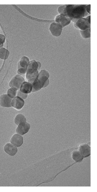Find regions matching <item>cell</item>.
<instances>
[{"mask_svg":"<svg viewBox=\"0 0 97 192\" xmlns=\"http://www.w3.org/2000/svg\"><path fill=\"white\" fill-rule=\"evenodd\" d=\"M90 18L91 16L90 15H89V16H87L85 18V19L88 21V22L89 23V24H90Z\"/></svg>","mask_w":97,"mask_h":192,"instance_id":"f546056e","label":"cell"},{"mask_svg":"<svg viewBox=\"0 0 97 192\" xmlns=\"http://www.w3.org/2000/svg\"><path fill=\"white\" fill-rule=\"evenodd\" d=\"M42 76H46L49 78L50 77V74L48 71L46 70H41L39 73V77Z\"/></svg>","mask_w":97,"mask_h":192,"instance_id":"7402d4cb","label":"cell"},{"mask_svg":"<svg viewBox=\"0 0 97 192\" xmlns=\"http://www.w3.org/2000/svg\"><path fill=\"white\" fill-rule=\"evenodd\" d=\"M17 96H18L21 98H22L23 100L26 99L28 97V95L24 94L22 92H21L19 90L17 93Z\"/></svg>","mask_w":97,"mask_h":192,"instance_id":"603a6c76","label":"cell"},{"mask_svg":"<svg viewBox=\"0 0 97 192\" xmlns=\"http://www.w3.org/2000/svg\"><path fill=\"white\" fill-rule=\"evenodd\" d=\"M30 63L29 58L26 56H23L21 58L20 61L18 64V69L21 68H26L28 67Z\"/></svg>","mask_w":97,"mask_h":192,"instance_id":"5bb4252c","label":"cell"},{"mask_svg":"<svg viewBox=\"0 0 97 192\" xmlns=\"http://www.w3.org/2000/svg\"><path fill=\"white\" fill-rule=\"evenodd\" d=\"M38 64L37 62L34 60L30 61V64L27 67V73L30 74L36 72L38 71Z\"/></svg>","mask_w":97,"mask_h":192,"instance_id":"4fadbf2b","label":"cell"},{"mask_svg":"<svg viewBox=\"0 0 97 192\" xmlns=\"http://www.w3.org/2000/svg\"><path fill=\"white\" fill-rule=\"evenodd\" d=\"M9 55V52L4 48H0V59L2 60H6L8 57Z\"/></svg>","mask_w":97,"mask_h":192,"instance_id":"d6986e66","label":"cell"},{"mask_svg":"<svg viewBox=\"0 0 97 192\" xmlns=\"http://www.w3.org/2000/svg\"><path fill=\"white\" fill-rule=\"evenodd\" d=\"M39 71H38L36 72L30 74H28L26 73V79L28 81V82L31 84L36 79L38 78L39 77Z\"/></svg>","mask_w":97,"mask_h":192,"instance_id":"ac0fdd59","label":"cell"},{"mask_svg":"<svg viewBox=\"0 0 97 192\" xmlns=\"http://www.w3.org/2000/svg\"><path fill=\"white\" fill-rule=\"evenodd\" d=\"M27 118L24 115L22 114H19L15 116L14 119V123L18 126L19 124L23 122H27Z\"/></svg>","mask_w":97,"mask_h":192,"instance_id":"e0dca14e","label":"cell"},{"mask_svg":"<svg viewBox=\"0 0 97 192\" xmlns=\"http://www.w3.org/2000/svg\"><path fill=\"white\" fill-rule=\"evenodd\" d=\"M38 64V71L39 70L41 67V63L40 62L37 61Z\"/></svg>","mask_w":97,"mask_h":192,"instance_id":"4dcf8cb0","label":"cell"},{"mask_svg":"<svg viewBox=\"0 0 97 192\" xmlns=\"http://www.w3.org/2000/svg\"><path fill=\"white\" fill-rule=\"evenodd\" d=\"M81 35L83 38L88 39L90 38V28L84 30H80Z\"/></svg>","mask_w":97,"mask_h":192,"instance_id":"ffe728a7","label":"cell"},{"mask_svg":"<svg viewBox=\"0 0 97 192\" xmlns=\"http://www.w3.org/2000/svg\"><path fill=\"white\" fill-rule=\"evenodd\" d=\"M13 99L7 94L2 95L0 97V105L2 107L5 108L12 107L11 103Z\"/></svg>","mask_w":97,"mask_h":192,"instance_id":"ba28073f","label":"cell"},{"mask_svg":"<svg viewBox=\"0 0 97 192\" xmlns=\"http://www.w3.org/2000/svg\"><path fill=\"white\" fill-rule=\"evenodd\" d=\"M0 32H1V28H0Z\"/></svg>","mask_w":97,"mask_h":192,"instance_id":"1f68e13d","label":"cell"},{"mask_svg":"<svg viewBox=\"0 0 97 192\" xmlns=\"http://www.w3.org/2000/svg\"><path fill=\"white\" fill-rule=\"evenodd\" d=\"M24 100L17 96L13 99L11 103L12 107L17 110H21L24 106Z\"/></svg>","mask_w":97,"mask_h":192,"instance_id":"30bf717a","label":"cell"},{"mask_svg":"<svg viewBox=\"0 0 97 192\" xmlns=\"http://www.w3.org/2000/svg\"><path fill=\"white\" fill-rule=\"evenodd\" d=\"M3 150L7 154L11 157L16 156L18 152V148L10 142H7L4 145Z\"/></svg>","mask_w":97,"mask_h":192,"instance_id":"277c9868","label":"cell"},{"mask_svg":"<svg viewBox=\"0 0 97 192\" xmlns=\"http://www.w3.org/2000/svg\"><path fill=\"white\" fill-rule=\"evenodd\" d=\"M10 143L17 148H19L23 144V137L22 135H19L18 133H16L11 137Z\"/></svg>","mask_w":97,"mask_h":192,"instance_id":"9c48e42d","label":"cell"},{"mask_svg":"<svg viewBox=\"0 0 97 192\" xmlns=\"http://www.w3.org/2000/svg\"><path fill=\"white\" fill-rule=\"evenodd\" d=\"M66 7V5H63L61 6L58 7V11L59 14H63V12L64 9Z\"/></svg>","mask_w":97,"mask_h":192,"instance_id":"4316f807","label":"cell"},{"mask_svg":"<svg viewBox=\"0 0 97 192\" xmlns=\"http://www.w3.org/2000/svg\"><path fill=\"white\" fill-rule=\"evenodd\" d=\"M6 37L2 34H0V48H2L5 42Z\"/></svg>","mask_w":97,"mask_h":192,"instance_id":"cb8c5ba5","label":"cell"},{"mask_svg":"<svg viewBox=\"0 0 97 192\" xmlns=\"http://www.w3.org/2000/svg\"><path fill=\"white\" fill-rule=\"evenodd\" d=\"M90 5H86L85 7V10L89 15L90 14Z\"/></svg>","mask_w":97,"mask_h":192,"instance_id":"83f0119b","label":"cell"},{"mask_svg":"<svg viewBox=\"0 0 97 192\" xmlns=\"http://www.w3.org/2000/svg\"><path fill=\"white\" fill-rule=\"evenodd\" d=\"M78 150L84 158H87L90 156V147L86 143L79 145Z\"/></svg>","mask_w":97,"mask_h":192,"instance_id":"8fae6325","label":"cell"},{"mask_svg":"<svg viewBox=\"0 0 97 192\" xmlns=\"http://www.w3.org/2000/svg\"><path fill=\"white\" fill-rule=\"evenodd\" d=\"M30 128V125L28 122L21 123L17 126L16 132L17 133L21 135H24L28 133Z\"/></svg>","mask_w":97,"mask_h":192,"instance_id":"3957f363","label":"cell"},{"mask_svg":"<svg viewBox=\"0 0 97 192\" xmlns=\"http://www.w3.org/2000/svg\"><path fill=\"white\" fill-rule=\"evenodd\" d=\"M71 157L73 160L76 163L81 162L84 159L78 150L73 151L72 152Z\"/></svg>","mask_w":97,"mask_h":192,"instance_id":"9a60e30c","label":"cell"},{"mask_svg":"<svg viewBox=\"0 0 97 192\" xmlns=\"http://www.w3.org/2000/svg\"><path fill=\"white\" fill-rule=\"evenodd\" d=\"M32 86V92H38L42 88L41 83L38 78L35 80L33 82L31 83Z\"/></svg>","mask_w":97,"mask_h":192,"instance_id":"2e32d148","label":"cell"},{"mask_svg":"<svg viewBox=\"0 0 97 192\" xmlns=\"http://www.w3.org/2000/svg\"><path fill=\"white\" fill-rule=\"evenodd\" d=\"M27 68H21L18 69L17 73L20 75H24L27 73Z\"/></svg>","mask_w":97,"mask_h":192,"instance_id":"d4e9b609","label":"cell"},{"mask_svg":"<svg viewBox=\"0 0 97 192\" xmlns=\"http://www.w3.org/2000/svg\"><path fill=\"white\" fill-rule=\"evenodd\" d=\"M38 79L40 81L41 83L42 88H43V87L44 86V83H45L46 81L49 78L46 76H42L40 77H39Z\"/></svg>","mask_w":97,"mask_h":192,"instance_id":"484cf974","label":"cell"},{"mask_svg":"<svg viewBox=\"0 0 97 192\" xmlns=\"http://www.w3.org/2000/svg\"><path fill=\"white\" fill-rule=\"evenodd\" d=\"M18 90L13 88H11L7 90V94L11 98H13L16 97Z\"/></svg>","mask_w":97,"mask_h":192,"instance_id":"44dd1931","label":"cell"},{"mask_svg":"<svg viewBox=\"0 0 97 192\" xmlns=\"http://www.w3.org/2000/svg\"><path fill=\"white\" fill-rule=\"evenodd\" d=\"M49 84H50V80H49V79H48V80L46 81L45 83H44V85L43 87V88H46V87H47V86H48V85H49Z\"/></svg>","mask_w":97,"mask_h":192,"instance_id":"f1b7e54d","label":"cell"},{"mask_svg":"<svg viewBox=\"0 0 97 192\" xmlns=\"http://www.w3.org/2000/svg\"><path fill=\"white\" fill-rule=\"evenodd\" d=\"M71 21V19L63 14L58 15L55 18L56 22L59 24L63 28L68 26Z\"/></svg>","mask_w":97,"mask_h":192,"instance_id":"8992f818","label":"cell"},{"mask_svg":"<svg viewBox=\"0 0 97 192\" xmlns=\"http://www.w3.org/2000/svg\"><path fill=\"white\" fill-rule=\"evenodd\" d=\"M49 29L52 36L57 37L61 35L63 28L58 23L53 22L50 25Z\"/></svg>","mask_w":97,"mask_h":192,"instance_id":"5b68a950","label":"cell"},{"mask_svg":"<svg viewBox=\"0 0 97 192\" xmlns=\"http://www.w3.org/2000/svg\"><path fill=\"white\" fill-rule=\"evenodd\" d=\"M32 85L28 81H25L21 84L19 90L24 94L28 95L32 92Z\"/></svg>","mask_w":97,"mask_h":192,"instance_id":"7c38bea8","label":"cell"},{"mask_svg":"<svg viewBox=\"0 0 97 192\" xmlns=\"http://www.w3.org/2000/svg\"><path fill=\"white\" fill-rule=\"evenodd\" d=\"M86 5H67L64 9L63 15L72 19L74 23L79 19L84 18L89 15L85 10Z\"/></svg>","mask_w":97,"mask_h":192,"instance_id":"6da1fadb","label":"cell"},{"mask_svg":"<svg viewBox=\"0 0 97 192\" xmlns=\"http://www.w3.org/2000/svg\"><path fill=\"white\" fill-rule=\"evenodd\" d=\"M25 81L24 78L21 75H17L11 79L9 83V86L11 88H14L18 90L21 84Z\"/></svg>","mask_w":97,"mask_h":192,"instance_id":"7a4b0ae2","label":"cell"},{"mask_svg":"<svg viewBox=\"0 0 97 192\" xmlns=\"http://www.w3.org/2000/svg\"><path fill=\"white\" fill-rule=\"evenodd\" d=\"M74 26L80 30H84L90 28V24L85 18L81 19L74 23Z\"/></svg>","mask_w":97,"mask_h":192,"instance_id":"52a82bcc","label":"cell"}]
</instances>
